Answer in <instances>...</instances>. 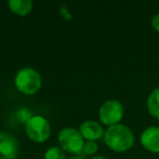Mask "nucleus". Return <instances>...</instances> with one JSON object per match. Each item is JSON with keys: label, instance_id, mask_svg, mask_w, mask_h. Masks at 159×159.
Returning <instances> with one entry per match:
<instances>
[{"label": "nucleus", "instance_id": "f257e3e1", "mask_svg": "<svg viewBox=\"0 0 159 159\" xmlns=\"http://www.w3.org/2000/svg\"><path fill=\"white\" fill-rule=\"evenodd\" d=\"M104 139L107 146L118 152H126L134 144V135L130 128L119 123L109 126L105 132Z\"/></svg>", "mask_w": 159, "mask_h": 159}, {"label": "nucleus", "instance_id": "f03ea898", "mask_svg": "<svg viewBox=\"0 0 159 159\" xmlns=\"http://www.w3.org/2000/svg\"><path fill=\"white\" fill-rule=\"evenodd\" d=\"M16 87L25 95H33L39 91L42 86V77L36 70L32 68H23L14 77Z\"/></svg>", "mask_w": 159, "mask_h": 159}, {"label": "nucleus", "instance_id": "7ed1b4c3", "mask_svg": "<svg viewBox=\"0 0 159 159\" xmlns=\"http://www.w3.org/2000/svg\"><path fill=\"white\" fill-rule=\"evenodd\" d=\"M26 134L36 143H44L50 135V124L42 116H34L26 121Z\"/></svg>", "mask_w": 159, "mask_h": 159}, {"label": "nucleus", "instance_id": "20e7f679", "mask_svg": "<svg viewBox=\"0 0 159 159\" xmlns=\"http://www.w3.org/2000/svg\"><path fill=\"white\" fill-rule=\"evenodd\" d=\"M58 141L60 147L71 154H80L85 143L82 134L74 128H66L60 131Z\"/></svg>", "mask_w": 159, "mask_h": 159}, {"label": "nucleus", "instance_id": "39448f33", "mask_svg": "<svg viewBox=\"0 0 159 159\" xmlns=\"http://www.w3.org/2000/svg\"><path fill=\"white\" fill-rule=\"evenodd\" d=\"M123 118V106L118 100H108L99 109V119L106 125H116Z\"/></svg>", "mask_w": 159, "mask_h": 159}, {"label": "nucleus", "instance_id": "423d86ee", "mask_svg": "<svg viewBox=\"0 0 159 159\" xmlns=\"http://www.w3.org/2000/svg\"><path fill=\"white\" fill-rule=\"evenodd\" d=\"M20 152L19 142L9 133H0V159H16Z\"/></svg>", "mask_w": 159, "mask_h": 159}, {"label": "nucleus", "instance_id": "0eeeda50", "mask_svg": "<svg viewBox=\"0 0 159 159\" xmlns=\"http://www.w3.org/2000/svg\"><path fill=\"white\" fill-rule=\"evenodd\" d=\"M141 144L144 148L152 152H159V128L150 126L143 131Z\"/></svg>", "mask_w": 159, "mask_h": 159}, {"label": "nucleus", "instance_id": "6e6552de", "mask_svg": "<svg viewBox=\"0 0 159 159\" xmlns=\"http://www.w3.org/2000/svg\"><path fill=\"white\" fill-rule=\"evenodd\" d=\"M80 133L82 134L83 139L93 142L104 136V130H102V125L93 120H87V121L83 122L80 128Z\"/></svg>", "mask_w": 159, "mask_h": 159}, {"label": "nucleus", "instance_id": "1a4fd4ad", "mask_svg": "<svg viewBox=\"0 0 159 159\" xmlns=\"http://www.w3.org/2000/svg\"><path fill=\"white\" fill-rule=\"evenodd\" d=\"M10 10L18 16H27L32 11L33 2L31 0H10L8 2Z\"/></svg>", "mask_w": 159, "mask_h": 159}, {"label": "nucleus", "instance_id": "9d476101", "mask_svg": "<svg viewBox=\"0 0 159 159\" xmlns=\"http://www.w3.org/2000/svg\"><path fill=\"white\" fill-rule=\"evenodd\" d=\"M147 108L152 117L159 119V87L154 89L148 97Z\"/></svg>", "mask_w": 159, "mask_h": 159}, {"label": "nucleus", "instance_id": "9b49d317", "mask_svg": "<svg viewBox=\"0 0 159 159\" xmlns=\"http://www.w3.org/2000/svg\"><path fill=\"white\" fill-rule=\"evenodd\" d=\"M45 159H66L63 149L58 146H52L48 148L45 152Z\"/></svg>", "mask_w": 159, "mask_h": 159}, {"label": "nucleus", "instance_id": "f8f14e48", "mask_svg": "<svg viewBox=\"0 0 159 159\" xmlns=\"http://www.w3.org/2000/svg\"><path fill=\"white\" fill-rule=\"evenodd\" d=\"M98 150V145L96 142L93 141H86L84 143V146H83V152H86L89 155H93L95 154Z\"/></svg>", "mask_w": 159, "mask_h": 159}, {"label": "nucleus", "instance_id": "ddd939ff", "mask_svg": "<svg viewBox=\"0 0 159 159\" xmlns=\"http://www.w3.org/2000/svg\"><path fill=\"white\" fill-rule=\"evenodd\" d=\"M152 25L157 32H159V13L156 14V16L152 18Z\"/></svg>", "mask_w": 159, "mask_h": 159}, {"label": "nucleus", "instance_id": "4468645a", "mask_svg": "<svg viewBox=\"0 0 159 159\" xmlns=\"http://www.w3.org/2000/svg\"><path fill=\"white\" fill-rule=\"evenodd\" d=\"M92 159H107V158H105V157H102V156H96V157H93Z\"/></svg>", "mask_w": 159, "mask_h": 159}, {"label": "nucleus", "instance_id": "2eb2a0df", "mask_svg": "<svg viewBox=\"0 0 159 159\" xmlns=\"http://www.w3.org/2000/svg\"><path fill=\"white\" fill-rule=\"evenodd\" d=\"M68 159H83L82 157H77V156H73V157H70V158Z\"/></svg>", "mask_w": 159, "mask_h": 159}]
</instances>
